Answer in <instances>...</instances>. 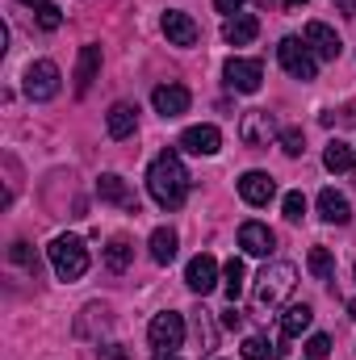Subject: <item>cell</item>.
I'll list each match as a JSON object with an SVG mask.
<instances>
[{
    "label": "cell",
    "instance_id": "cell-32",
    "mask_svg": "<svg viewBox=\"0 0 356 360\" xmlns=\"http://www.w3.org/2000/svg\"><path fill=\"white\" fill-rule=\"evenodd\" d=\"M38 25H42V30H59V25H63V13H59L55 4H42V8H38Z\"/></svg>",
    "mask_w": 356,
    "mask_h": 360
},
{
    "label": "cell",
    "instance_id": "cell-19",
    "mask_svg": "<svg viewBox=\"0 0 356 360\" xmlns=\"http://www.w3.org/2000/svg\"><path fill=\"white\" fill-rule=\"evenodd\" d=\"M319 214H323V222H336V226H344V222L352 218V205H348V197H344V193H336V188H323V193H319Z\"/></svg>",
    "mask_w": 356,
    "mask_h": 360
},
{
    "label": "cell",
    "instance_id": "cell-4",
    "mask_svg": "<svg viewBox=\"0 0 356 360\" xmlns=\"http://www.w3.org/2000/svg\"><path fill=\"white\" fill-rule=\"evenodd\" d=\"M276 59H281V68H285L293 80H314V72H319V63H314V51H310L302 38H281V46H276Z\"/></svg>",
    "mask_w": 356,
    "mask_h": 360
},
{
    "label": "cell",
    "instance_id": "cell-24",
    "mask_svg": "<svg viewBox=\"0 0 356 360\" xmlns=\"http://www.w3.org/2000/svg\"><path fill=\"white\" fill-rule=\"evenodd\" d=\"M306 264H310V276H314V281H331V276H336V256H331V248H310Z\"/></svg>",
    "mask_w": 356,
    "mask_h": 360
},
{
    "label": "cell",
    "instance_id": "cell-7",
    "mask_svg": "<svg viewBox=\"0 0 356 360\" xmlns=\"http://www.w3.org/2000/svg\"><path fill=\"white\" fill-rule=\"evenodd\" d=\"M227 84L235 92H260L265 84V63L260 59H227Z\"/></svg>",
    "mask_w": 356,
    "mask_h": 360
},
{
    "label": "cell",
    "instance_id": "cell-15",
    "mask_svg": "<svg viewBox=\"0 0 356 360\" xmlns=\"http://www.w3.org/2000/svg\"><path fill=\"white\" fill-rule=\"evenodd\" d=\"M239 197L248 201V205H268L272 197H276V184L268 172H243L239 176Z\"/></svg>",
    "mask_w": 356,
    "mask_h": 360
},
{
    "label": "cell",
    "instance_id": "cell-9",
    "mask_svg": "<svg viewBox=\"0 0 356 360\" xmlns=\"http://www.w3.org/2000/svg\"><path fill=\"white\" fill-rule=\"evenodd\" d=\"M184 285H189L193 293H201V297H205V293H214V285H218V260H214V256H205V252H201V256H193V260H189V269H184Z\"/></svg>",
    "mask_w": 356,
    "mask_h": 360
},
{
    "label": "cell",
    "instance_id": "cell-33",
    "mask_svg": "<svg viewBox=\"0 0 356 360\" xmlns=\"http://www.w3.org/2000/svg\"><path fill=\"white\" fill-rule=\"evenodd\" d=\"M327 352H331V340H327V335H310V340H306V356L310 360H323Z\"/></svg>",
    "mask_w": 356,
    "mask_h": 360
},
{
    "label": "cell",
    "instance_id": "cell-10",
    "mask_svg": "<svg viewBox=\"0 0 356 360\" xmlns=\"http://www.w3.org/2000/svg\"><path fill=\"white\" fill-rule=\"evenodd\" d=\"M302 42H306L319 59H340V51H344V46H340V34H336L331 25H323V21H310Z\"/></svg>",
    "mask_w": 356,
    "mask_h": 360
},
{
    "label": "cell",
    "instance_id": "cell-31",
    "mask_svg": "<svg viewBox=\"0 0 356 360\" xmlns=\"http://www.w3.org/2000/svg\"><path fill=\"white\" fill-rule=\"evenodd\" d=\"M281 151H285V155H302V151H306L302 130H281Z\"/></svg>",
    "mask_w": 356,
    "mask_h": 360
},
{
    "label": "cell",
    "instance_id": "cell-21",
    "mask_svg": "<svg viewBox=\"0 0 356 360\" xmlns=\"http://www.w3.org/2000/svg\"><path fill=\"white\" fill-rule=\"evenodd\" d=\"M323 164H327V172H356V147L344 139H331L323 151Z\"/></svg>",
    "mask_w": 356,
    "mask_h": 360
},
{
    "label": "cell",
    "instance_id": "cell-17",
    "mask_svg": "<svg viewBox=\"0 0 356 360\" xmlns=\"http://www.w3.org/2000/svg\"><path fill=\"white\" fill-rule=\"evenodd\" d=\"M256 34H260V21H256L252 13H235V17H227V25H222V38H227L231 46H248Z\"/></svg>",
    "mask_w": 356,
    "mask_h": 360
},
{
    "label": "cell",
    "instance_id": "cell-11",
    "mask_svg": "<svg viewBox=\"0 0 356 360\" xmlns=\"http://www.w3.org/2000/svg\"><path fill=\"white\" fill-rule=\"evenodd\" d=\"M189 89L184 84H160V89L151 92V105H155V113H164V117H180V113H189Z\"/></svg>",
    "mask_w": 356,
    "mask_h": 360
},
{
    "label": "cell",
    "instance_id": "cell-28",
    "mask_svg": "<svg viewBox=\"0 0 356 360\" xmlns=\"http://www.w3.org/2000/svg\"><path fill=\"white\" fill-rule=\"evenodd\" d=\"M276 356H285V348H272L260 335H248L243 340V360H276Z\"/></svg>",
    "mask_w": 356,
    "mask_h": 360
},
{
    "label": "cell",
    "instance_id": "cell-20",
    "mask_svg": "<svg viewBox=\"0 0 356 360\" xmlns=\"http://www.w3.org/2000/svg\"><path fill=\"white\" fill-rule=\"evenodd\" d=\"M310 323H314V310H310L306 302H293V306H285V314H281V335H285V340H298Z\"/></svg>",
    "mask_w": 356,
    "mask_h": 360
},
{
    "label": "cell",
    "instance_id": "cell-36",
    "mask_svg": "<svg viewBox=\"0 0 356 360\" xmlns=\"http://www.w3.org/2000/svg\"><path fill=\"white\" fill-rule=\"evenodd\" d=\"M222 327H239V310H235V306L222 310Z\"/></svg>",
    "mask_w": 356,
    "mask_h": 360
},
{
    "label": "cell",
    "instance_id": "cell-34",
    "mask_svg": "<svg viewBox=\"0 0 356 360\" xmlns=\"http://www.w3.org/2000/svg\"><path fill=\"white\" fill-rule=\"evenodd\" d=\"M243 4H248V0H214V8H218V13H239Z\"/></svg>",
    "mask_w": 356,
    "mask_h": 360
},
{
    "label": "cell",
    "instance_id": "cell-12",
    "mask_svg": "<svg viewBox=\"0 0 356 360\" xmlns=\"http://www.w3.org/2000/svg\"><path fill=\"white\" fill-rule=\"evenodd\" d=\"M96 197H101V201H109V205H122V210L139 214V197L126 188V180L113 176V172H105V176L96 180Z\"/></svg>",
    "mask_w": 356,
    "mask_h": 360
},
{
    "label": "cell",
    "instance_id": "cell-8",
    "mask_svg": "<svg viewBox=\"0 0 356 360\" xmlns=\"http://www.w3.org/2000/svg\"><path fill=\"white\" fill-rule=\"evenodd\" d=\"M272 134H276V117H272L268 109H252V113H243V122H239V139H243L248 147H268Z\"/></svg>",
    "mask_w": 356,
    "mask_h": 360
},
{
    "label": "cell",
    "instance_id": "cell-2",
    "mask_svg": "<svg viewBox=\"0 0 356 360\" xmlns=\"http://www.w3.org/2000/svg\"><path fill=\"white\" fill-rule=\"evenodd\" d=\"M46 256H51V269L59 281H80L84 272H89V248L76 239V235H59L51 248H46Z\"/></svg>",
    "mask_w": 356,
    "mask_h": 360
},
{
    "label": "cell",
    "instance_id": "cell-29",
    "mask_svg": "<svg viewBox=\"0 0 356 360\" xmlns=\"http://www.w3.org/2000/svg\"><path fill=\"white\" fill-rule=\"evenodd\" d=\"M281 205H285V218H289V222H302V218H306V197H302V193H285Z\"/></svg>",
    "mask_w": 356,
    "mask_h": 360
},
{
    "label": "cell",
    "instance_id": "cell-40",
    "mask_svg": "<svg viewBox=\"0 0 356 360\" xmlns=\"http://www.w3.org/2000/svg\"><path fill=\"white\" fill-rule=\"evenodd\" d=\"M348 314H352V319H356V297H352V302H348Z\"/></svg>",
    "mask_w": 356,
    "mask_h": 360
},
{
    "label": "cell",
    "instance_id": "cell-3",
    "mask_svg": "<svg viewBox=\"0 0 356 360\" xmlns=\"http://www.w3.org/2000/svg\"><path fill=\"white\" fill-rule=\"evenodd\" d=\"M293 285H298V269H293L289 260H276V264H268V269L260 272V285H256V306H260V310L281 306V302L293 293Z\"/></svg>",
    "mask_w": 356,
    "mask_h": 360
},
{
    "label": "cell",
    "instance_id": "cell-5",
    "mask_svg": "<svg viewBox=\"0 0 356 360\" xmlns=\"http://www.w3.org/2000/svg\"><path fill=\"white\" fill-rule=\"evenodd\" d=\"M147 340H151V348H155V352L177 356V348L184 344V319L172 314V310L155 314V319H151V327H147Z\"/></svg>",
    "mask_w": 356,
    "mask_h": 360
},
{
    "label": "cell",
    "instance_id": "cell-6",
    "mask_svg": "<svg viewBox=\"0 0 356 360\" xmlns=\"http://www.w3.org/2000/svg\"><path fill=\"white\" fill-rule=\"evenodd\" d=\"M59 92V68L51 59H38L25 68V96L30 101H51Z\"/></svg>",
    "mask_w": 356,
    "mask_h": 360
},
{
    "label": "cell",
    "instance_id": "cell-1",
    "mask_svg": "<svg viewBox=\"0 0 356 360\" xmlns=\"http://www.w3.org/2000/svg\"><path fill=\"white\" fill-rule=\"evenodd\" d=\"M147 188H151L155 205H164V210H180V205H184V197H189V172H184V164H180V155L172 147L151 160V168H147Z\"/></svg>",
    "mask_w": 356,
    "mask_h": 360
},
{
    "label": "cell",
    "instance_id": "cell-27",
    "mask_svg": "<svg viewBox=\"0 0 356 360\" xmlns=\"http://www.w3.org/2000/svg\"><path fill=\"white\" fill-rule=\"evenodd\" d=\"M193 331H197L201 352H214V348H218V331H214V323H210V314H205V310H197V314H193Z\"/></svg>",
    "mask_w": 356,
    "mask_h": 360
},
{
    "label": "cell",
    "instance_id": "cell-37",
    "mask_svg": "<svg viewBox=\"0 0 356 360\" xmlns=\"http://www.w3.org/2000/svg\"><path fill=\"white\" fill-rule=\"evenodd\" d=\"M344 122H348V126H356V101L348 105V109H344Z\"/></svg>",
    "mask_w": 356,
    "mask_h": 360
},
{
    "label": "cell",
    "instance_id": "cell-18",
    "mask_svg": "<svg viewBox=\"0 0 356 360\" xmlns=\"http://www.w3.org/2000/svg\"><path fill=\"white\" fill-rule=\"evenodd\" d=\"M105 126H109V139H130V134H134V126H139V109H134V105H126V101H117V105L109 109Z\"/></svg>",
    "mask_w": 356,
    "mask_h": 360
},
{
    "label": "cell",
    "instance_id": "cell-38",
    "mask_svg": "<svg viewBox=\"0 0 356 360\" xmlns=\"http://www.w3.org/2000/svg\"><path fill=\"white\" fill-rule=\"evenodd\" d=\"M21 4H34V8H42V4H51V0H21Z\"/></svg>",
    "mask_w": 356,
    "mask_h": 360
},
{
    "label": "cell",
    "instance_id": "cell-22",
    "mask_svg": "<svg viewBox=\"0 0 356 360\" xmlns=\"http://www.w3.org/2000/svg\"><path fill=\"white\" fill-rule=\"evenodd\" d=\"M151 260L155 264H172L177 260V231L172 226H155L151 231Z\"/></svg>",
    "mask_w": 356,
    "mask_h": 360
},
{
    "label": "cell",
    "instance_id": "cell-14",
    "mask_svg": "<svg viewBox=\"0 0 356 360\" xmlns=\"http://www.w3.org/2000/svg\"><path fill=\"white\" fill-rule=\"evenodd\" d=\"M197 21L189 17V13H177V8H168L164 13V38L172 42V46H193L197 42Z\"/></svg>",
    "mask_w": 356,
    "mask_h": 360
},
{
    "label": "cell",
    "instance_id": "cell-35",
    "mask_svg": "<svg viewBox=\"0 0 356 360\" xmlns=\"http://www.w3.org/2000/svg\"><path fill=\"white\" fill-rule=\"evenodd\" d=\"M331 4H336L344 17H356V0H331Z\"/></svg>",
    "mask_w": 356,
    "mask_h": 360
},
{
    "label": "cell",
    "instance_id": "cell-13",
    "mask_svg": "<svg viewBox=\"0 0 356 360\" xmlns=\"http://www.w3.org/2000/svg\"><path fill=\"white\" fill-rule=\"evenodd\" d=\"M180 147L193 151V155H218L222 134H218V126H189V130L180 134Z\"/></svg>",
    "mask_w": 356,
    "mask_h": 360
},
{
    "label": "cell",
    "instance_id": "cell-30",
    "mask_svg": "<svg viewBox=\"0 0 356 360\" xmlns=\"http://www.w3.org/2000/svg\"><path fill=\"white\" fill-rule=\"evenodd\" d=\"M8 256H13V264H21V269L38 272V256L30 252V243H13V248H8Z\"/></svg>",
    "mask_w": 356,
    "mask_h": 360
},
{
    "label": "cell",
    "instance_id": "cell-41",
    "mask_svg": "<svg viewBox=\"0 0 356 360\" xmlns=\"http://www.w3.org/2000/svg\"><path fill=\"white\" fill-rule=\"evenodd\" d=\"M155 360H177V356H164V352H160V356H155Z\"/></svg>",
    "mask_w": 356,
    "mask_h": 360
},
{
    "label": "cell",
    "instance_id": "cell-26",
    "mask_svg": "<svg viewBox=\"0 0 356 360\" xmlns=\"http://www.w3.org/2000/svg\"><path fill=\"white\" fill-rule=\"evenodd\" d=\"M243 276H248L243 260H239V256H231V260H227V269H222V281H227V297H231V302H239V293H243Z\"/></svg>",
    "mask_w": 356,
    "mask_h": 360
},
{
    "label": "cell",
    "instance_id": "cell-39",
    "mask_svg": "<svg viewBox=\"0 0 356 360\" xmlns=\"http://www.w3.org/2000/svg\"><path fill=\"white\" fill-rule=\"evenodd\" d=\"M302 4H306V0H285V8H302Z\"/></svg>",
    "mask_w": 356,
    "mask_h": 360
},
{
    "label": "cell",
    "instance_id": "cell-16",
    "mask_svg": "<svg viewBox=\"0 0 356 360\" xmlns=\"http://www.w3.org/2000/svg\"><path fill=\"white\" fill-rule=\"evenodd\" d=\"M272 243H276V235L268 231L265 222H243V226H239V248H243L248 256H268Z\"/></svg>",
    "mask_w": 356,
    "mask_h": 360
},
{
    "label": "cell",
    "instance_id": "cell-25",
    "mask_svg": "<svg viewBox=\"0 0 356 360\" xmlns=\"http://www.w3.org/2000/svg\"><path fill=\"white\" fill-rule=\"evenodd\" d=\"M130 256H134V248H130L126 239H113V243L105 248V269L109 272H126L130 269Z\"/></svg>",
    "mask_w": 356,
    "mask_h": 360
},
{
    "label": "cell",
    "instance_id": "cell-23",
    "mask_svg": "<svg viewBox=\"0 0 356 360\" xmlns=\"http://www.w3.org/2000/svg\"><path fill=\"white\" fill-rule=\"evenodd\" d=\"M96 72H101V46H84L80 51V63H76V89L84 92L96 80Z\"/></svg>",
    "mask_w": 356,
    "mask_h": 360
}]
</instances>
